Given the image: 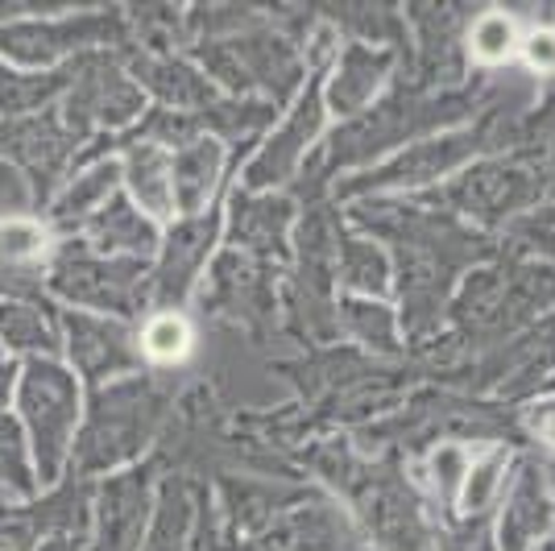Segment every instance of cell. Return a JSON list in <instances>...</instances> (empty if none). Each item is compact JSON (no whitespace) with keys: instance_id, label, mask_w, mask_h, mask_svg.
Returning a JSON list of instances; mask_svg holds the SVG:
<instances>
[{"instance_id":"obj_1","label":"cell","mask_w":555,"mask_h":551,"mask_svg":"<svg viewBox=\"0 0 555 551\" xmlns=\"http://www.w3.org/2000/svg\"><path fill=\"white\" fill-rule=\"evenodd\" d=\"M22 411L34 432V457L42 482H54L70 452V436L79 423V386L75 373L54 361H29L22 369Z\"/></svg>"},{"instance_id":"obj_2","label":"cell","mask_w":555,"mask_h":551,"mask_svg":"<svg viewBox=\"0 0 555 551\" xmlns=\"http://www.w3.org/2000/svg\"><path fill=\"white\" fill-rule=\"evenodd\" d=\"M138 261H92L83 253L67 249L54 266V286L67 299L88 303V307H120L138 286Z\"/></svg>"},{"instance_id":"obj_3","label":"cell","mask_w":555,"mask_h":551,"mask_svg":"<svg viewBox=\"0 0 555 551\" xmlns=\"http://www.w3.org/2000/svg\"><path fill=\"white\" fill-rule=\"evenodd\" d=\"M141 439V398L133 394H104L100 411L83 448H79V464L83 469H100V464H116L125 460Z\"/></svg>"},{"instance_id":"obj_4","label":"cell","mask_w":555,"mask_h":551,"mask_svg":"<svg viewBox=\"0 0 555 551\" xmlns=\"http://www.w3.org/2000/svg\"><path fill=\"white\" fill-rule=\"evenodd\" d=\"M70 357L83 373H116L133 361V348L120 323L95 320V316H75L70 320Z\"/></svg>"},{"instance_id":"obj_5","label":"cell","mask_w":555,"mask_h":551,"mask_svg":"<svg viewBox=\"0 0 555 551\" xmlns=\"http://www.w3.org/2000/svg\"><path fill=\"white\" fill-rule=\"evenodd\" d=\"M220 141L195 138L186 141L183 150L170 158V187H175V207L183 212H199L208 200L211 183H216V170H220Z\"/></svg>"},{"instance_id":"obj_6","label":"cell","mask_w":555,"mask_h":551,"mask_svg":"<svg viewBox=\"0 0 555 551\" xmlns=\"http://www.w3.org/2000/svg\"><path fill=\"white\" fill-rule=\"evenodd\" d=\"M125 179L138 195V212L150 216H166L175 212V187H170V154H163L158 145H141L125 162Z\"/></svg>"},{"instance_id":"obj_7","label":"cell","mask_w":555,"mask_h":551,"mask_svg":"<svg viewBox=\"0 0 555 551\" xmlns=\"http://www.w3.org/2000/svg\"><path fill=\"white\" fill-rule=\"evenodd\" d=\"M141 489L138 482L113 485V494H104V523H100V551H129L141 535Z\"/></svg>"},{"instance_id":"obj_8","label":"cell","mask_w":555,"mask_h":551,"mask_svg":"<svg viewBox=\"0 0 555 551\" xmlns=\"http://www.w3.org/2000/svg\"><path fill=\"white\" fill-rule=\"evenodd\" d=\"M208 253V225L199 220V225H186L170 236V253H166V266L163 274H158V291H163V299L170 295H179L186 282L195 278V266H199V257Z\"/></svg>"},{"instance_id":"obj_9","label":"cell","mask_w":555,"mask_h":551,"mask_svg":"<svg viewBox=\"0 0 555 551\" xmlns=\"http://www.w3.org/2000/svg\"><path fill=\"white\" fill-rule=\"evenodd\" d=\"M92 232L104 249L141 253V249H150V245H154V229L145 225V216H141L138 207H125V204L100 207V212H95V220H92Z\"/></svg>"},{"instance_id":"obj_10","label":"cell","mask_w":555,"mask_h":551,"mask_svg":"<svg viewBox=\"0 0 555 551\" xmlns=\"http://www.w3.org/2000/svg\"><path fill=\"white\" fill-rule=\"evenodd\" d=\"M0 145L4 150H13L22 162L29 166H54V162L63 158V150H67V138L50 125V120H22V125H13V129H4L0 133Z\"/></svg>"},{"instance_id":"obj_11","label":"cell","mask_w":555,"mask_h":551,"mask_svg":"<svg viewBox=\"0 0 555 551\" xmlns=\"http://www.w3.org/2000/svg\"><path fill=\"white\" fill-rule=\"evenodd\" d=\"M54 341H59V336H54L50 320L42 316V307H29V303H0V345L50 353Z\"/></svg>"},{"instance_id":"obj_12","label":"cell","mask_w":555,"mask_h":551,"mask_svg":"<svg viewBox=\"0 0 555 551\" xmlns=\"http://www.w3.org/2000/svg\"><path fill=\"white\" fill-rule=\"evenodd\" d=\"M113 183H116V166L113 162H100L95 170H88V175H79V179H75V187H70L67 195L59 200V207H54V216H59V220H70V216L100 212V207L108 204Z\"/></svg>"},{"instance_id":"obj_13","label":"cell","mask_w":555,"mask_h":551,"mask_svg":"<svg viewBox=\"0 0 555 551\" xmlns=\"http://www.w3.org/2000/svg\"><path fill=\"white\" fill-rule=\"evenodd\" d=\"M186 348H191V323L175 311L154 316L141 332V353L154 357V361H179Z\"/></svg>"},{"instance_id":"obj_14","label":"cell","mask_w":555,"mask_h":551,"mask_svg":"<svg viewBox=\"0 0 555 551\" xmlns=\"http://www.w3.org/2000/svg\"><path fill=\"white\" fill-rule=\"evenodd\" d=\"M47 249V229L25 220V216H4L0 220V261L4 266H22V261H34Z\"/></svg>"},{"instance_id":"obj_15","label":"cell","mask_w":555,"mask_h":551,"mask_svg":"<svg viewBox=\"0 0 555 551\" xmlns=\"http://www.w3.org/2000/svg\"><path fill=\"white\" fill-rule=\"evenodd\" d=\"M514 42H518V34H514V22H509L506 13H486V17H477L473 25V34H468V47L473 54L481 59V63H502L514 54Z\"/></svg>"},{"instance_id":"obj_16","label":"cell","mask_w":555,"mask_h":551,"mask_svg":"<svg viewBox=\"0 0 555 551\" xmlns=\"http://www.w3.org/2000/svg\"><path fill=\"white\" fill-rule=\"evenodd\" d=\"M0 482L17 494H29L34 489V477H29V460H25V444L22 432L9 414H0Z\"/></svg>"},{"instance_id":"obj_17","label":"cell","mask_w":555,"mask_h":551,"mask_svg":"<svg viewBox=\"0 0 555 551\" xmlns=\"http://www.w3.org/2000/svg\"><path fill=\"white\" fill-rule=\"evenodd\" d=\"M502 469H506V457H502V452H493L489 460L473 464V469L464 473V489H461L464 510H486L489 498H493V494H498V485H502Z\"/></svg>"},{"instance_id":"obj_18","label":"cell","mask_w":555,"mask_h":551,"mask_svg":"<svg viewBox=\"0 0 555 551\" xmlns=\"http://www.w3.org/2000/svg\"><path fill=\"white\" fill-rule=\"evenodd\" d=\"M522 54L534 71H555V34L552 29H534L531 38L522 42Z\"/></svg>"},{"instance_id":"obj_19","label":"cell","mask_w":555,"mask_h":551,"mask_svg":"<svg viewBox=\"0 0 555 551\" xmlns=\"http://www.w3.org/2000/svg\"><path fill=\"white\" fill-rule=\"evenodd\" d=\"M25 204V183L22 175L13 170V166H4L0 162V212H9V216H17V207Z\"/></svg>"},{"instance_id":"obj_20","label":"cell","mask_w":555,"mask_h":551,"mask_svg":"<svg viewBox=\"0 0 555 551\" xmlns=\"http://www.w3.org/2000/svg\"><path fill=\"white\" fill-rule=\"evenodd\" d=\"M531 423H534V432L555 448V402H539L531 414Z\"/></svg>"},{"instance_id":"obj_21","label":"cell","mask_w":555,"mask_h":551,"mask_svg":"<svg viewBox=\"0 0 555 551\" xmlns=\"http://www.w3.org/2000/svg\"><path fill=\"white\" fill-rule=\"evenodd\" d=\"M13 373H17L13 366H0V407L9 402V390H13Z\"/></svg>"},{"instance_id":"obj_22","label":"cell","mask_w":555,"mask_h":551,"mask_svg":"<svg viewBox=\"0 0 555 551\" xmlns=\"http://www.w3.org/2000/svg\"><path fill=\"white\" fill-rule=\"evenodd\" d=\"M0 357H4V345H0Z\"/></svg>"}]
</instances>
